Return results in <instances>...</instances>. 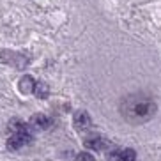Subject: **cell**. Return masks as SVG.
Returning <instances> with one entry per match:
<instances>
[{
	"label": "cell",
	"instance_id": "cell-8",
	"mask_svg": "<svg viewBox=\"0 0 161 161\" xmlns=\"http://www.w3.org/2000/svg\"><path fill=\"white\" fill-rule=\"evenodd\" d=\"M34 94H36V97H37V99H46L48 96H50V87H48L44 81H39V83H36Z\"/></svg>",
	"mask_w": 161,
	"mask_h": 161
},
{
	"label": "cell",
	"instance_id": "cell-4",
	"mask_svg": "<svg viewBox=\"0 0 161 161\" xmlns=\"http://www.w3.org/2000/svg\"><path fill=\"white\" fill-rule=\"evenodd\" d=\"M73 124H75V128L78 129V131H83V129H87L90 126V117L87 112H76L75 117H73Z\"/></svg>",
	"mask_w": 161,
	"mask_h": 161
},
{
	"label": "cell",
	"instance_id": "cell-9",
	"mask_svg": "<svg viewBox=\"0 0 161 161\" xmlns=\"http://www.w3.org/2000/svg\"><path fill=\"white\" fill-rule=\"evenodd\" d=\"M120 161H136L135 149H124V151H120Z\"/></svg>",
	"mask_w": 161,
	"mask_h": 161
},
{
	"label": "cell",
	"instance_id": "cell-3",
	"mask_svg": "<svg viewBox=\"0 0 161 161\" xmlns=\"http://www.w3.org/2000/svg\"><path fill=\"white\" fill-rule=\"evenodd\" d=\"M18 89H19V92L21 94H32L34 92V89H36V80H34L30 75H25V76H21L19 78V81H18Z\"/></svg>",
	"mask_w": 161,
	"mask_h": 161
},
{
	"label": "cell",
	"instance_id": "cell-6",
	"mask_svg": "<svg viewBox=\"0 0 161 161\" xmlns=\"http://www.w3.org/2000/svg\"><path fill=\"white\" fill-rule=\"evenodd\" d=\"M104 145H106V142H104L101 136H97V135H92V136L85 138V147H87V149L101 151V149H104Z\"/></svg>",
	"mask_w": 161,
	"mask_h": 161
},
{
	"label": "cell",
	"instance_id": "cell-1",
	"mask_svg": "<svg viewBox=\"0 0 161 161\" xmlns=\"http://www.w3.org/2000/svg\"><path fill=\"white\" fill-rule=\"evenodd\" d=\"M156 104L151 97L142 94H131L122 101V115L129 122H145L154 115Z\"/></svg>",
	"mask_w": 161,
	"mask_h": 161
},
{
	"label": "cell",
	"instance_id": "cell-7",
	"mask_svg": "<svg viewBox=\"0 0 161 161\" xmlns=\"http://www.w3.org/2000/svg\"><path fill=\"white\" fill-rule=\"evenodd\" d=\"M23 145H25L23 138L19 136L18 133H13L9 136V140H7V149H9V151H18V149H21Z\"/></svg>",
	"mask_w": 161,
	"mask_h": 161
},
{
	"label": "cell",
	"instance_id": "cell-10",
	"mask_svg": "<svg viewBox=\"0 0 161 161\" xmlns=\"http://www.w3.org/2000/svg\"><path fill=\"white\" fill-rule=\"evenodd\" d=\"M76 161H96V159L90 152H80V154L76 156Z\"/></svg>",
	"mask_w": 161,
	"mask_h": 161
},
{
	"label": "cell",
	"instance_id": "cell-5",
	"mask_svg": "<svg viewBox=\"0 0 161 161\" xmlns=\"http://www.w3.org/2000/svg\"><path fill=\"white\" fill-rule=\"evenodd\" d=\"M50 124H52L50 119L44 114H36L30 119V128L32 129H46V128H50Z\"/></svg>",
	"mask_w": 161,
	"mask_h": 161
},
{
	"label": "cell",
	"instance_id": "cell-2",
	"mask_svg": "<svg viewBox=\"0 0 161 161\" xmlns=\"http://www.w3.org/2000/svg\"><path fill=\"white\" fill-rule=\"evenodd\" d=\"M0 60L7 62V64H13V66H18V67H25L27 62H29V58L23 57V55H19V53H13V52H9V50H5V52H2V55H0Z\"/></svg>",
	"mask_w": 161,
	"mask_h": 161
}]
</instances>
